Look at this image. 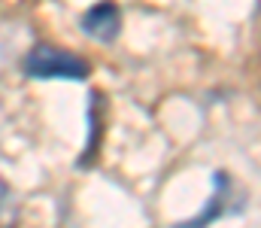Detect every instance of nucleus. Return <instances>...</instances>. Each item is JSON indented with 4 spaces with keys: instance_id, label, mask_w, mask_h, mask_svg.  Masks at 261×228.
<instances>
[{
    "instance_id": "1",
    "label": "nucleus",
    "mask_w": 261,
    "mask_h": 228,
    "mask_svg": "<svg viewBox=\"0 0 261 228\" xmlns=\"http://www.w3.org/2000/svg\"><path fill=\"white\" fill-rule=\"evenodd\" d=\"M21 67L31 79H85L88 76V64L79 55L49 46V43H37L24 55Z\"/></svg>"
},
{
    "instance_id": "2",
    "label": "nucleus",
    "mask_w": 261,
    "mask_h": 228,
    "mask_svg": "<svg viewBox=\"0 0 261 228\" xmlns=\"http://www.w3.org/2000/svg\"><path fill=\"white\" fill-rule=\"evenodd\" d=\"M243 207H246V198L234 189V180L225 170H216V176H213V195H210L206 207L200 213H195L192 219H182V222H176V225H170V228H210L213 222H219L225 216L240 213Z\"/></svg>"
},
{
    "instance_id": "3",
    "label": "nucleus",
    "mask_w": 261,
    "mask_h": 228,
    "mask_svg": "<svg viewBox=\"0 0 261 228\" xmlns=\"http://www.w3.org/2000/svg\"><path fill=\"white\" fill-rule=\"evenodd\" d=\"M79 28L97 43H113L122 31V9L113 0H100L79 18Z\"/></svg>"
}]
</instances>
